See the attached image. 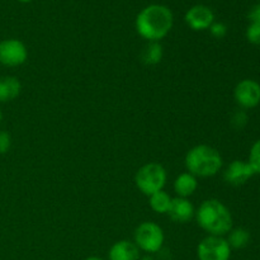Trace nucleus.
<instances>
[{"instance_id":"f8f14e48","label":"nucleus","mask_w":260,"mask_h":260,"mask_svg":"<svg viewBox=\"0 0 260 260\" xmlns=\"http://www.w3.org/2000/svg\"><path fill=\"white\" fill-rule=\"evenodd\" d=\"M140 258V249L129 240L117 241L108 251L109 260H139Z\"/></svg>"},{"instance_id":"9d476101","label":"nucleus","mask_w":260,"mask_h":260,"mask_svg":"<svg viewBox=\"0 0 260 260\" xmlns=\"http://www.w3.org/2000/svg\"><path fill=\"white\" fill-rule=\"evenodd\" d=\"M184 19L188 27L193 30H205L210 29L212 23L215 22V14L211 8L198 4L187 10Z\"/></svg>"},{"instance_id":"aec40b11","label":"nucleus","mask_w":260,"mask_h":260,"mask_svg":"<svg viewBox=\"0 0 260 260\" xmlns=\"http://www.w3.org/2000/svg\"><path fill=\"white\" fill-rule=\"evenodd\" d=\"M246 38L253 45H260V24L250 23V25L246 29Z\"/></svg>"},{"instance_id":"0eeeda50","label":"nucleus","mask_w":260,"mask_h":260,"mask_svg":"<svg viewBox=\"0 0 260 260\" xmlns=\"http://www.w3.org/2000/svg\"><path fill=\"white\" fill-rule=\"evenodd\" d=\"M28 51L24 43L15 38L0 41V63L8 68H15L25 62Z\"/></svg>"},{"instance_id":"1a4fd4ad","label":"nucleus","mask_w":260,"mask_h":260,"mask_svg":"<svg viewBox=\"0 0 260 260\" xmlns=\"http://www.w3.org/2000/svg\"><path fill=\"white\" fill-rule=\"evenodd\" d=\"M254 175H255V172L249 162L234 160L223 172V179L228 184L234 185V187H240V185L248 183Z\"/></svg>"},{"instance_id":"423d86ee","label":"nucleus","mask_w":260,"mask_h":260,"mask_svg":"<svg viewBox=\"0 0 260 260\" xmlns=\"http://www.w3.org/2000/svg\"><path fill=\"white\" fill-rule=\"evenodd\" d=\"M198 260H230L231 248L223 236L208 235L197 246Z\"/></svg>"},{"instance_id":"5701e85b","label":"nucleus","mask_w":260,"mask_h":260,"mask_svg":"<svg viewBox=\"0 0 260 260\" xmlns=\"http://www.w3.org/2000/svg\"><path fill=\"white\" fill-rule=\"evenodd\" d=\"M249 19H250L251 23L260 24V3L249 12Z\"/></svg>"},{"instance_id":"f3484780","label":"nucleus","mask_w":260,"mask_h":260,"mask_svg":"<svg viewBox=\"0 0 260 260\" xmlns=\"http://www.w3.org/2000/svg\"><path fill=\"white\" fill-rule=\"evenodd\" d=\"M162 58V47L159 42H150L141 53L142 62L146 65H157Z\"/></svg>"},{"instance_id":"6e6552de","label":"nucleus","mask_w":260,"mask_h":260,"mask_svg":"<svg viewBox=\"0 0 260 260\" xmlns=\"http://www.w3.org/2000/svg\"><path fill=\"white\" fill-rule=\"evenodd\" d=\"M234 98L241 108H255L260 103V84L258 81L251 80V79L241 80L235 86Z\"/></svg>"},{"instance_id":"f257e3e1","label":"nucleus","mask_w":260,"mask_h":260,"mask_svg":"<svg viewBox=\"0 0 260 260\" xmlns=\"http://www.w3.org/2000/svg\"><path fill=\"white\" fill-rule=\"evenodd\" d=\"M174 15L168 7L161 4H151L144 8L137 14L136 30L149 42H159L172 30Z\"/></svg>"},{"instance_id":"6ab92c4d","label":"nucleus","mask_w":260,"mask_h":260,"mask_svg":"<svg viewBox=\"0 0 260 260\" xmlns=\"http://www.w3.org/2000/svg\"><path fill=\"white\" fill-rule=\"evenodd\" d=\"M249 117L244 111H238L231 117V126L235 129H241L248 124Z\"/></svg>"},{"instance_id":"dca6fc26","label":"nucleus","mask_w":260,"mask_h":260,"mask_svg":"<svg viewBox=\"0 0 260 260\" xmlns=\"http://www.w3.org/2000/svg\"><path fill=\"white\" fill-rule=\"evenodd\" d=\"M149 198L150 207L152 208V211H155L156 213H160V215H164V213L169 212L173 198L170 197V194H168L167 192L160 190V192H156L155 194L150 196Z\"/></svg>"},{"instance_id":"ddd939ff","label":"nucleus","mask_w":260,"mask_h":260,"mask_svg":"<svg viewBox=\"0 0 260 260\" xmlns=\"http://www.w3.org/2000/svg\"><path fill=\"white\" fill-rule=\"evenodd\" d=\"M22 90V84L15 76L0 78V103H7L17 98Z\"/></svg>"},{"instance_id":"39448f33","label":"nucleus","mask_w":260,"mask_h":260,"mask_svg":"<svg viewBox=\"0 0 260 260\" xmlns=\"http://www.w3.org/2000/svg\"><path fill=\"white\" fill-rule=\"evenodd\" d=\"M135 244L140 250L147 254L159 253L165 241V235L162 229L157 223L146 221L140 223L134 234Z\"/></svg>"},{"instance_id":"a211bd4d","label":"nucleus","mask_w":260,"mask_h":260,"mask_svg":"<svg viewBox=\"0 0 260 260\" xmlns=\"http://www.w3.org/2000/svg\"><path fill=\"white\" fill-rule=\"evenodd\" d=\"M248 162L251 165L255 174H260V139L251 146Z\"/></svg>"},{"instance_id":"4be33fe9","label":"nucleus","mask_w":260,"mask_h":260,"mask_svg":"<svg viewBox=\"0 0 260 260\" xmlns=\"http://www.w3.org/2000/svg\"><path fill=\"white\" fill-rule=\"evenodd\" d=\"M210 32L213 37L223 38L228 33V27L221 22H213L212 25L210 27Z\"/></svg>"},{"instance_id":"7ed1b4c3","label":"nucleus","mask_w":260,"mask_h":260,"mask_svg":"<svg viewBox=\"0 0 260 260\" xmlns=\"http://www.w3.org/2000/svg\"><path fill=\"white\" fill-rule=\"evenodd\" d=\"M223 165L220 152L208 145H197L185 155V167L188 173L194 177H213L221 170Z\"/></svg>"},{"instance_id":"bb28decb","label":"nucleus","mask_w":260,"mask_h":260,"mask_svg":"<svg viewBox=\"0 0 260 260\" xmlns=\"http://www.w3.org/2000/svg\"><path fill=\"white\" fill-rule=\"evenodd\" d=\"M2 119H3V113H2V109H0V123H2Z\"/></svg>"},{"instance_id":"412c9836","label":"nucleus","mask_w":260,"mask_h":260,"mask_svg":"<svg viewBox=\"0 0 260 260\" xmlns=\"http://www.w3.org/2000/svg\"><path fill=\"white\" fill-rule=\"evenodd\" d=\"M12 147V137L7 131H0V155L7 154Z\"/></svg>"},{"instance_id":"393cba45","label":"nucleus","mask_w":260,"mask_h":260,"mask_svg":"<svg viewBox=\"0 0 260 260\" xmlns=\"http://www.w3.org/2000/svg\"><path fill=\"white\" fill-rule=\"evenodd\" d=\"M85 260H104V259L98 258V256H89V258H86Z\"/></svg>"},{"instance_id":"a878e982","label":"nucleus","mask_w":260,"mask_h":260,"mask_svg":"<svg viewBox=\"0 0 260 260\" xmlns=\"http://www.w3.org/2000/svg\"><path fill=\"white\" fill-rule=\"evenodd\" d=\"M18 2H19V3H29V2H32V0H18Z\"/></svg>"},{"instance_id":"f03ea898","label":"nucleus","mask_w":260,"mask_h":260,"mask_svg":"<svg viewBox=\"0 0 260 260\" xmlns=\"http://www.w3.org/2000/svg\"><path fill=\"white\" fill-rule=\"evenodd\" d=\"M194 217L198 226L212 236H225L233 230V215L218 200H207L201 203Z\"/></svg>"},{"instance_id":"4468645a","label":"nucleus","mask_w":260,"mask_h":260,"mask_svg":"<svg viewBox=\"0 0 260 260\" xmlns=\"http://www.w3.org/2000/svg\"><path fill=\"white\" fill-rule=\"evenodd\" d=\"M198 182L197 177H194L190 173H182L178 175L177 179L174 180V190L178 197L188 198L197 190Z\"/></svg>"},{"instance_id":"b1692460","label":"nucleus","mask_w":260,"mask_h":260,"mask_svg":"<svg viewBox=\"0 0 260 260\" xmlns=\"http://www.w3.org/2000/svg\"><path fill=\"white\" fill-rule=\"evenodd\" d=\"M139 260H156V259L151 255H145V256H142V258H140Z\"/></svg>"},{"instance_id":"2eb2a0df","label":"nucleus","mask_w":260,"mask_h":260,"mask_svg":"<svg viewBox=\"0 0 260 260\" xmlns=\"http://www.w3.org/2000/svg\"><path fill=\"white\" fill-rule=\"evenodd\" d=\"M228 235L229 238L226 239V240H228L231 249L240 250V249L246 248V246L249 245V243H250V233H249L246 229H233Z\"/></svg>"},{"instance_id":"9b49d317","label":"nucleus","mask_w":260,"mask_h":260,"mask_svg":"<svg viewBox=\"0 0 260 260\" xmlns=\"http://www.w3.org/2000/svg\"><path fill=\"white\" fill-rule=\"evenodd\" d=\"M168 215L170 216V218L174 222L185 223L189 222L194 217L196 210L188 198L177 197L173 198L172 206H170V210L168 212Z\"/></svg>"},{"instance_id":"20e7f679","label":"nucleus","mask_w":260,"mask_h":260,"mask_svg":"<svg viewBox=\"0 0 260 260\" xmlns=\"http://www.w3.org/2000/svg\"><path fill=\"white\" fill-rule=\"evenodd\" d=\"M167 179V170L162 165L157 164V162H149L137 170L135 183L140 192L150 197L156 192L164 189Z\"/></svg>"}]
</instances>
